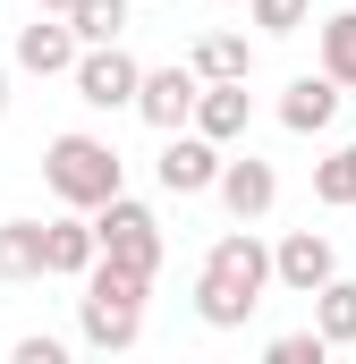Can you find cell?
Listing matches in <instances>:
<instances>
[{"label": "cell", "mask_w": 356, "mask_h": 364, "mask_svg": "<svg viewBox=\"0 0 356 364\" xmlns=\"http://www.w3.org/2000/svg\"><path fill=\"white\" fill-rule=\"evenodd\" d=\"M263 288H280L271 246L238 220L229 237H212V255H204V272H195V314H204V331H246V314L263 305Z\"/></svg>", "instance_id": "6da1fadb"}, {"label": "cell", "mask_w": 356, "mask_h": 364, "mask_svg": "<svg viewBox=\"0 0 356 364\" xmlns=\"http://www.w3.org/2000/svg\"><path fill=\"white\" fill-rule=\"evenodd\" d=\"M145 296H153V272H127L102 255L85 272V296H77V339L93 356H127L145 339Z\"/></svg>", "instance_id": "7a4b0ae2"}, {"label": "cell", "mask_w": 356, "mask_h": 364, "mask_svg": "<svg viewBox=\"0 0 356 364\" xmlns=\"http://www.w3.org/2000/svg\"><path fill=\"white\" fill-rule=\"evenodd\" d=\"M43 186H51L68 212H102L110 195H127V161H119L102 136L68 127V136H51V144H43Z\"/></svg>", "instance_id": "3957f363"}, {"label": "cell", "mask_w": 356, "mask_h": 364, "mask_svg": "<svg viewBox=\"0 0 356 364\" xmlns=\"http://www.w3.org/2000/svg\"><path fill=\"white\" fill-rule=\"evenodd\" d=\"M93 237H102L110 263H127V272H162V220H153V203L110 195V203L93 212Z\"/></svg>", "instance_id": "277c9868"}, {"label": "cell", "mask_w": 356, "mask_h": 364, "mask_svg": "<svg viewBox=\"0 0 356 364\" xmlns=\"http://www.w3.org/2000/svg\"><path fill=\"white\" fill-rule=\"evenodd\" d=\"M221 161H229V144H212L204 127H178V136H162L153 178H162V195H212L221 186Z\"/></svg>", "instance_id": "5b68a950"}, {"label": "cell", "mask_w": 356, "mask_h": 364, "mask_svg": "<svg viewBox=\"0 0 356 364\" xmlns=\"http://www.w3.org/2000/svg\"><path fill=\"white\" fill-rule=\"evenodd\" d=\"M77 102L85 110H136V93H145V68L119 51V43H85V60H77Z\"/></svg>", "instance_id": "8992f818"}, {"label": "cell", "mask_w": 356, "mask_h": 364, "mask_svg": "<svg viewBox=\"0 0 356 364\" xmlns=\"http://www.w3.org/2000/svg\"><path fill=\"white\" fill-rule=\"evenodd\" d=\"M77 60H85V34L68 17L34 9V26H17V68L26 77H77Z\"/></svg>", "instance_id": "52a82bcc"}, {"label": "cell", "mask_w": 356, "mask_h": 364, "mask_svg": "<svg viewBox=\"0 0 356 364\" xmlns=\"http://www.w3.org/2000/svg\"><path fill=\"white\" fill-rule=\"evenodd\" d=\"M195 102H204V77H195V60H187V68H145L136 119H145V127H162V136H178V127H195Z\"/></svg>", "instance_id": "ba28073f"}, {"label": "cell", "mask_w": 356, "mask_h": 364, "mask_svg": "<svg viewBox=\"0 0 356 364\" xmlns=\"http://www.w3.org/2000/svg\"><path fill=\"white\" fill-rule=\"evenodd\" d=\"M271 272H280L288 296H314L323 279L340 272V255H331V237H323V229H288V237L271 246Z\"/></svg>", "instance_id": "9c48e42d"}, {"label": "cell", "mask_w": 356, "mask_h": 364, "mask_svg": "<svg viewBox=\"0 0 356 364\" xmlns=\"http://www.w3.org/2000/svg\"><path fill=\"white\" fill-rule=\"evenodd\" d=\"M340 77H331V68H314V77H288V93H280V127H288V136H323V127H331V119H340Z\"/></svg>", "instance_id": "30bf717a"}, {"label": "cell", "mask_w": 356, "mask_h": 364, "mask_svg": "<svg viewBox=\"0 0 356 364\" xmlns=\"http://www.w3.org/2000/svg\"><path fill=\"white\" fill-rule=\"evenodd\" d=\"M212 195L229 203V220H263L271 203H280V170L255 161V153H238V161H221V186Z\"/></svg>", "instance_id": "8fae6325"}, {"label": "cell", "mask_w": 356, "mask_h": 364, "mask_svg": "<svg viewBox=\"0 0 356 364\" xmlns=\"http://www.w3.org/2000/svg\"><path fill=\"white\" fill-rule=\"evenodd\" d=\"M195 127H204L212 144H238V136L255 127V93H246V77H204V102H195Z\"/></svg>", "instance_id": "7c38bea8"}, {"label": "cell", "mask_w": 356, "mask_h": 364, "mask_svg": "<svg viewBox=\"0 0 356 364\" xmlns=\"http://www.w3.org/2000/svg\"><path fill=\"white\" fill-rule=\"evenodd\" d=\"M0 279L9 288L51 279V220H0Z\"/></svg>", "instance_id": "4fadbf2b"}, {"label": "cell", "mask_w": 356, "mask_h": 364, "mask_svg": "<svg viewBox=\"0 0 356 364\" xmlns=\"http://www.w3.org/2000/svg\"><path fill=\"white\" fill-rule=\"evenodd\" d=\"M93 263H102L93 212H60V220H51V279H85Z\"/></svg>", "instance_id": "5bb4252c"}, {"label": "cell", "mask_w": 356, "mask_h": 364, "mask_svg": "<svg viewBox=\"0 0 356 364\" xmlns=\"http://www.w3.org/2000/svg\"><path fill=\"white\" fill-rule=\"evenodd\" d=\"M314 331H323V339H331V348H356V279H323V288H314Z\"/></svg>", "instance_id": "9a60e30c"}, {"label": "cell", "mask_w": 356, "mask_h": 364, "mask_svg": "<svg viewBox=\"0 0 356 364\" xmlns=\"http://www.w3.org/2000/svg\"><path fill=\"white\" fill-rule=\"evenodd\" d=\"M314 43H323V68H331V77H340V85L356 93V9L323 17V26H314Z\"/></svg>", "instance_id": "2e32d148"}, {"label": "cell", "mask_w": 356, "mask_h": 364, "mask_svg": "<svg viewBox=\"0 0 356 364\" xmlns=\"http://www.w3.org/2000/svg\"><path fill=\"white\" fill-rule=\"evenodd\" d=\"M195 77H255V43L246 34H204L195 43Z\"/></svg>", "instance_id": "e0dca14e"}, {"label": "cell", "mask_w": 356, "mask_h": 364, "mask_svg": "<svg viewBox=\"0 0 356 364\" xmlns=\"http://www.w3.org/2000/svg\"><path fill=\"white\" fill-rule=\"evenodd\" d=\"M127 17H136L127 0H77V9H68V26H77L85 43H119V34H127Z\"/></svg>", "instance_id": "ac0fdd59"}, {"label": "cell", "mask_w": 356, "mask_h": 364, "mask_svg": "<svg viewBox=\"0 0 356 364\" xmlns=\"http://www.w3.org/2000/svg\"><path fill=\"white\" fill-rule=\"evenodd\" d=\"M314 195H323V203H356V144H340V153L314 170Z\"/></svg>", "instance_id": "d6986e66"}, {"label": "cell", "mask_w": 356, "mask_h": 364, "mask_svg": "<svg viewBox=\"0 0 356 364\" xmlns=\"http://www.w3.org/2000/svg\"><path fill=\"white\" fill-rule=\"evenodd\" d=\"M246 9H255L263 34H297V26H314V0H246Z\"/></svg>", "instance_id": "ffe728a7"}, {"label": "cell", "mask_w": 356, "mask_h": 364, "mask_svg": "<svg viewBox=\"0 0 356 364\" xmlns=\"http://www.w3.org/2000/svg\"><path fill=\"white\" fill-rule=\"evenodd\" d=\"M263 356H271V364H323V356H331V339H323V331H280Z\"/></svg>", "instance_id": "44dd1931"}, {"label": "cell", "mask_w": 356, "mask_h": 364, "mask_svg": "<svg viewBox=\"0 0 356 364\" xmlns=\"http://www.w3.org/2000/svg\"><path fill=\"white\" fill-rule=\"evenodd\" d=\"M9 356H17V364H68V339H51V331H26Z\"/></svg>", "instance_id": "7402d4cb"}, {"label": "cell", "mask_w": 356, "mask_h": 364, "mask_svg": "<svg viewBox=\"0 0 356 364\" xmlns=\"http://www.w3.org/2000/svg\"><path fill=\"white\" fill-rule=\"evenodd\" d=\"M34 9H51V17H68V9H77V0H34Z\"/></svg>", "instance_id": "603a6c76"}, {"label": "cell", "mask_w": 356, "mask_h": 364, "mask_svg": "<svg viewBox=\"0 0 356 364\" xmlns=\"http://www.w3.org/2000/svg\"><path fill=\"white\" fill-rule=\"evenodd\" d=\"M0 119H9V68H0Z\"/></svg>", "instance_id": "cb8c5ba5"}]
</instances>
